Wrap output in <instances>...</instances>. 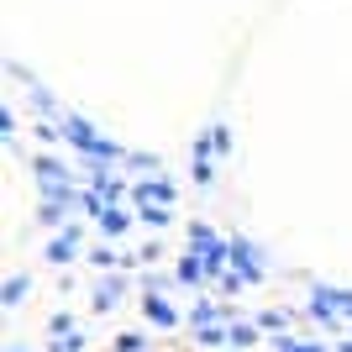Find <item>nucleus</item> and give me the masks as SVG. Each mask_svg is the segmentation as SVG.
Masks as SVG:
<instances>
[{
    "label": "nucleus",
    "instance_id": "obj_10",
    "mask_svg": "<svg viewBox=\"0 0 352 352\" xmlns=\"http://www.w3.org/2000/svg\"><path fill=\"white\" fill-rule=\"evenodd\" d=\"M21 294H27V279H11V284H6V305H16Z\"/></svg>",
    "mask_w": 352,
    "mask_h": 352
},
{
    "label": "nucleus",
    "instance_id": "obj_2",
    "mask_svg": "<svg viewBox=\"0 0 352 352\" xmlns=\"http://www.w3.org/2000/svg\"><path fill=\"white\" fill-rule=\"evenodd\" d=\"M232 258L242 263V279H263V258H258L248 242H232Z\"/></svg>",
    "mask_w": 352,
    "mask_h": 352
},
{
    "label": "nucleus",
    "instance_id": "obj_3",
    "mask_svg": "<svg viewBox=\"0 0 352 352\" xmlns=\"http://www.w3.org/2000/svg\"><path fill=\"white\" fill-rule=\"evenodd\" d=\"M147 321H153V326H174V310H168V305H163V300H158V294H153V300H147Z\"/></svg>",
    "mask_w": 352,
    "mask_h": 352
},
{
    "label": "nucleus",
    "instance_id": "obj_12",
    "mask_svg": "<svg viewBox=\"0 0 352 352\" xmlns=\"http://www.w3.org/2000/svg\"><path fill=\"white\" fill-rule=\"evenodd\" d=\"M116 347H121V352H147V347H142V342H137V337H121Z\"/></svg>",
    "mask_w": 352,
    "mask_h": 352
},
{
    "label": "nucleus",
    "instance_id": "obj_5",
    "mask_svg": "<svg viewBox=\"0 0 352 352\" xmlns=\"http://www.w3.org/2000/svg\"><path fill=\"white\" fill-rule=\"evenodd\" d=\"M100 232H111V236H116V232H126V216L105 206V210H100Z\"/></svg>",
    "mask_w": 352,
    "mask_h": 352
},
{
    "label": "nucleus",
    "instance_id": "obj_4",
    "mask_svg": "<svg viewBox=\"0 0 352 352\" xmlns=\"http://www.w3.org/2000/svg\"><path fill=\"white\" fill-rule=\"evenodd\" d=\"M47 258H53V263H63V258H74V232H63L58 242H47Z\"/></svg>",
    "mask_w": 352,
    "mask_h": 352
},
{
    "label": "nucleus",
    "instance_id": "obj_13",
    "mask_svg": "<svg viewBox=\"0 0 352 352\" xmlns=\"http://www.w3.org/2000/svg\"><path fill=\"white\" fill-rule=\"evenodd\" d=\"M284 352H321V347H300V342H284Z\"/></svg>",
    "mask_w": 352,
    "mask_h": 352
},
{
    "label": "nucleus",
    "instance_id": "obj_8",
    "mask_svg": "<svg viewBox=\"0 0 352 352\" xmlns=\"http://www.w3.org/2000/svg\"><path fill=\"white\" fill-rule=\"evenodd\" d=\"M190 316H195V326H210V321H216V316H221V310H216V305H195Z\"/></svg>",
    "mask_w": 352,
    "mask_h": 352
},
{
    "label": "nucleus",
    "instance_id": "obj_7",
    "mask_svg": "<svg viewBox=\"0 0 352 352\" xmlns=\"http://www.w3.org/2000/svg\"><path fill=\"white\" fill-rule=\"evenodd\" d=\"M116 294H121V284H116V279H105L100 289H95V300H100V305H116Z\"/></svg>",
    "mask_w": 352,
    "mask_h": 352
},
{
    "label": "nucleus",
    "instance_id": "obj_6",
    "mask_svg": "<svg viewBox=\"0 0 352 352\" xmlns=\"http://www.w3.org/2000/svg\"><path fill=\"white\" fill-rule=\"evenodd\" d=\"M142 221L147 226H168V206H147L142 200Z\"/></svg>",
    "mask_w": 352,
    "mask_h": 352
},
{
    "label": "nucleus",
    "instance_id": "obj_11",
    "mask_svg": "<svg viewBox=\"0 0 352 352\" xmlns=\"http://www.w3.org/2000/svg\"><path fill=\"white\" fill-rule=\"evenodd\" d=\"M226 337H232L236 347H248V342H252V326H232V331H226Z\"/></svg>",
    "mask_w": 352,
    "mask_h": 352
},
{
    "label": "nucleus",
    "instance_id": "obj_1",
    "mask_svg": "<svg viewBox=\"0 0 352 352\" xmlns=\"http://www.w3.org/2000/svg\"><path fill=\"white\" fill-rule=\"evenodd\" d=\"M168 206V200H174V184H168V179H147V184H137V206Z\"/></svg>",
    "mask_w": 352,
    "mask_h": 352
},
{
    "label": "nucleus",
    "instance_id": "obj_15",
    "mask_svg": "<svg viewBox=\"0 0 352 352\" xmlns=\"http://www.w3.org/2000/svg\"><path fill=\"white\" fill-rule=\"evenodd\" d=\"M11 352H21V347H11Z\"/></svg>",
    "mask_w": 352,
    "mask_h": 352
},
{
    "label": "nucleus",
    "instance_id": "obj_14",
    "mask_svg": "<svg viewBox=\"0 0 352 352\" xmlns=\"http://www.w3.org/2000/svg\"><path fill=\"white\" fill-rule=\"evenodd\" d=\"M58 352H79V337H63V347Z\"/></svg>",
    "mask_w": 352,
    "mask_h": 352
},
{
    "label": "nucleus",
    "instance_id": "obj_9",
    "mask_svg": "<svg viewBox=\"0 0 352 352\" xmlns=\"http://www.w3.org/2000/svg\"><path fill=\"white\" fill-rule=\"evenodd\" d=\"M195 179H200V184H210V179H216V168H210V158H195Z\"/></svg>",
    "mask_w": 352,
    "mask_h": 352
}]
</instances>
